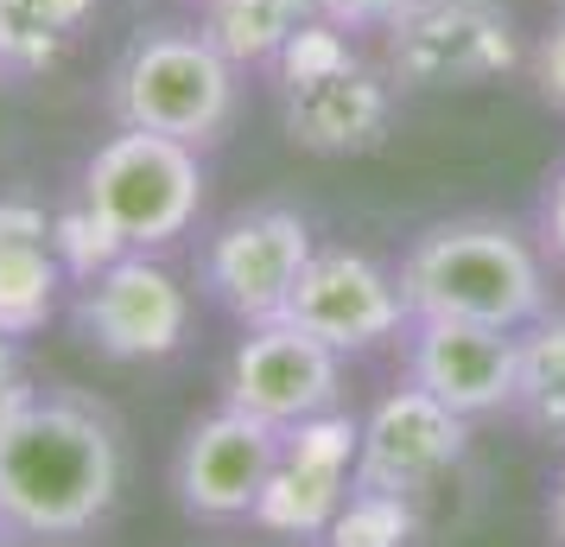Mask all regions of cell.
<instances>
[{
    "label": "cell",
    "instance_id": "cell-1",
    "mask_svg": "<svg viewBox=\"0 0 565 547\" xmlns=\"http://www.w3.org/2000/svg\"><path fill=\"white\" fill-rule=\"evenodd\" d=\"M128 484V445L108 401L71 382H26L0 408V522L26 547L89 541Z\"/></svg>",
    "mask_w": 565,
    "mask_h": 547
},
{
    "label": "cell",
    "instance_id": "cell-2",
    "mask_svg": "<svg viewBox=\"0 0 565 547\" xmlns=\"http://www.w3.org/2000/svg\"><path fill=\"white\" fill-rule=\"evenodd\" d=\"M407 318H463L495 332H527L553 306V261L534 230L509 217H445L401 255Z\"/></svg>",
    "mask_w": 565,
    "mask_h": 547
},
{
    "label": "cell",
    "instance_id": "cell-3",
    "mask_svg": "<svg viewBox=\"0 0 565 547\" xmlns=\"http://www.w3.org/2000/svg\"><path fill=\"white\" fill-rule=\"evenodd\" d=\"M242 108V64L216 52L198 20H153L121 45L108 71V115L115 128L166 134L210 154Z\"/></svg>",
    "mask_w": 565,
    "mask_h": 547
},
{
    "label": "cell",
    "instance_id": "cell-4",
    "mask_svg": "<svg viewBox=\"0 0 565 547\" xmlns=\"http://www.w3.org/2000/svg\"><path fill=\"white\" fill-rule=\"evenodd\" d=\"M274 96H280V128L299 154L362 159L387 147L401 83L387 77L382 57H362L350 32H337L331 20H311L274 57Z\"/></svg>",
    "mask_w": 565,
    "mask_h": 547
},
{
    "label": "cell",
    "instance_id": "cell-5",
    "mask_svg": "<svg viewBox=\"0 0 565 547\" xmlns=\"http://www.w3.org/2000/svg\"><path fill=\"white\" fill-rule=\"evenodd\" d=\"M204 154L166 134L115 128L83 159L77 204L96 217L115 255H166L179 249L204 210Z\"/></svg>",
    "mask_w": 565,
    "mask_h": 547
},
{
    "label": "cell",
    "instance_id": "cell-6",
    "mask_svg": "<svg viewBox=\"0 0 565 547\" xmlns=\"http://www.w3.org/2000/svg\"><path fill=\"white\" fill-rule=\"evenodd\" d=\"M382 64L401 90H477L521 64L509 0H407L382 32Z\"/></svg>",
    "mask_w": 565,
    "mask_h": 547
},
{
    "label": "cell",
    "instance_id": "cell-7",
    "mask_svg": "<svg viewBox=\"0 0 565 547\" xmlns=\"http://www.w3.org/2000/svg\"><path fill=\"white\" fill-rule=\"evenodd\" d=\"M311 223L292 204H248L230 223H216L198 255V293L210 306L248 332V325H274L286 318V299L299 287L311 261Z\"/></svg>",
    "mask_w": 565,
    "mask_h": 547
},
{
    "label": "cell",
    "instance_id": "cell-8",
    "mask_svg": "<svg viewBox=\"0 0 565 547\" xmlns=\"http://www.w3.org/2000/svg\"><path fill=\"white\" fill-rule=\"evenodd\" d=\"M71 325L115 364H159L191 338V287L159 255H115L71 281Z\"/></svg>",
    "mask_w": 565,
    "mask_h": 547
},
{
    "label": "cell",
    "instance_id": "cell-9",
    "mask_svg": "<svg viewBox=\"0 0 565 547\" xmlns=\"http://www.w3.org/2000/svg\"><path fill=\"white\" fill-rule=\"evenodd\" d=\"M286 427L248 414V408H216L191 420L179 459H172V491L191 522H255L267 477L280 465Z\"/></svg>",
    "mask_w": 565,
    "mask_h": 547
},
{
    "label": "cell",
    "instance_id": "cell-10",
    "mask_svg": "<svg viewBox=\"0 0 565 547\" xmlns=\"http://www.w3.org/2000/svg\"><path fill=\"white\" fill-rule=\"evenodd\" d=\"M286 318L318 344H331L337 357H369L413 325L401 274L362 249H311L299 287L286 299Z\"/></svg>",
    "mask_w": 565,
    "mask_h": 547
},
{
    "label": "cell",
    "instance_id": "cell-11",
    "mask_svg": "<svg viewBox=\"0 0 565 547\" xmlns=\"http://www.w3.org/2000/svg\"><path fill=\"white\" fill-rule=\"evenodd\" d=\"M337 395H343V357L311 332H299L292 318L248 325L223 376V401L274 427H306L318 414H337Z\"/></svg>",
    "mask_w": 565,
    "mask_h": 547
},
{
    "label": "cell",
    "instance_id": "cell-12",
    "mask_svg": "<svg viewBox=\"0 0 565 547\" xmlns=\"http://www.w3.org/2000/svg\"><path fill=\"white\" fill-rule=\"evenodd\" d=\"M463 433H470V420H458L445 401H433L413 382L382 395L356 433V484L350 491L401 496V503L426 496L463 459Z\"/></svg>",
    "mask_w": 565,
    "mask_h": 547
},
{
    "label": "cell",
    "instance_id": "cell-13",
    "mask_svg": "<svg viewBox=\"0 0 565 547\" xmlns=\"http://www.w3.org/2000/svg\"><path fill=\"white\" fill-rule=\"evenodd\" d=\"M521 332L463 325V318H413L407 325V382L445 401L458 420H495L514 401Z\"/></svg>",
    "mask_w": 565,
    "mask_h": 547
},
{
    "label": "cell",
    "instance_id": "cell-14",
    "mask_svg": "<svg viewBox=\"0 0 565 547\" xmlns=\"http://www.w3.org/2000/svg\"><path fill=\"white\" fill-rule=\"evenodd\" d=\"M356 420L318 414L306 427H286L280 465L267 477L255 522L274 535H324L343 509V496L356 484Z\"/></svg>",
    "mask_w": 565,
    "mask_h": 547
},
{
    "label": "cell",
    "instance_id": "cell-15",
    "mask_svg": "<svg viewBox=\"0 0 565 547\" xmlns=\"http://www.w3.org/2000/svg\"><path fill=\"white\" fill-rule=\"evenodd\" d=\"M71 293V261L39 204L0 198V338H39Z\"/></svg>",
    "mask_w": 565,
    "mask_h": 547
},
{
    "label": "cell",
    "instance_id": "cell-16",
    "mask_svg": "<svg viewBox=\"0 0 565 547\" xmlns=\"http://www.w3.org/2000/svg\"><path fill=\"white\" fill-rule=\"evenodd\" d=\"M103 0H0V77L26 83L57 71L96 27Z\"/></svg>",
    "mask_w": 565,
    "mask_h": 547
},
{
    "label": "cell",
    "instance_id": "cell-17",
    "mask_svg": "<svg viewBox=\"0 0 565 547\" xmlns=\"http://www.w3.org/2000/svg\"><path fill=\"white\" fill-rule=\"evenodd\" d=\"M318 20V0H216L198 13V27L216 39V52L242 71H274V57Z\"/></svg>",
    "mask_w": 565,
    "mask_h": 547
},
{
    "label": "cell",
    "instance_id": "cell-18",
    "mask_svg": "<svg viewBox=\"0 0 565 547\" xmlns=\"http://www.w3.org/2000/svg\"><path fill=\"white\" fill-rule=\"evenodd\" d=\"M509 420H521L534 440L565 445V313H546L521 332V369H514Z\"/></svg>",
    "mask_w": 565,
    "mask_h": 547
},
{
    "label": "cell",
    "instance_id": "cell-19",
    "mask_svg": "<svg viewBox=\"0 0 565 547\" xmlns=\"http://www.w3.org/2000/svg\"><path fill=\"white\" fill-rule=\"evenodd\" d=\"M413 503H401V496H375V491H350L343 496V509H337V522L324 528V547H401L407 541V516Z\"/></svg>",
    "mask_w": 565,
    "mask_h": 547
},
{
    "label": "cell",
    "instance_id": "cell-20",
    "mask_svg": "<svg viewBox=\"0 0 565 547\" xmlns=\"http://www.w3.org/2000/svg\"><path fill=\"white\" fill-rule=\"evenodd\" d=\"M527 64H534V90L565 115V7H559V20L540 32V45H534Z\"/></svg>",
    "mask_w": 565,
    "mask_h": 547
},
{
    "label": "cell",
    "instance_id": "cell-21",
    "mask_svg": "<svg viewBox=\"0 0 565 547\" xmlns=\"http://www.w3.org/2000/svg\"><path fill=\"white\" fill-rule=\"evenodd\" d=\"M407 0H318V20H331L337 32H387V20L401 13Z\"/></svg>",
    "mask_w": 565,
    "mask_h": 547
},
{
    "label": "cell",
    "instance_id": "cell-22",
    "mask_svg": "<svg viewBox=\"0 0 565 547\" xmlns=\"http://www.w3.org/2000/svg\"><path fill=\"white\" fill-rule=\"evenodd\" d=\"M534 235H540V249H546V261H553V274H565V166L546 179V191H540Z\"/></svg>",
    "mask_w": 565,
    "mask_h": 547
},
{
    "label": "cell",
    "instance_id": "cell-23",
    "mask_svg": "<svg viewBox=\"0 0 565 547\" xmlns=\"http://www.w3.org/2000/svg\"><path fill=\"white\" fill-rule=\"evenodd\" d=\"M546 522H553V541L565 547V465H559V484H553V509H546Z\"/></svg>",
    "mask_w": 565,
    "mask_h": 547
},
{
    "label": "cell",
    "instance_id": "cell-24",
    "mask_svg": "<svg viewBox=\"0 0 565 547\" xmlns=\"http://www.w3.org/2000/svg\"><path fill=\"white\" fill-rule=\"evenodd\" d=\"M0 547H13V528H7V522H0Z\"/></svg>",
    "mask_w": 565,
    "mask_h": 547
},
{
    "label": "cell",
    "instance_id": "cell-25",
    "mask_svg": "<svg viewBox=\"0 0 565 547\" xmlns=\"http://www.w3.org/2000/svg\"><path fill=\"white\" fill-rule=\"evenodd\" d=\"M184 7H198V13H204V7H216V0H184Z\"/></svg>",
    "mask_w": 565,
    "mask_h": 547
},
{
    "label": "cell",
    "instance_id": "cell-26",
    "mask_svg": "<svg viewBox=\"0 0 565 547\" xmlns=\"http://www.w3.org/2000/svg\"><path fill=\"white\" fill-rule=\"evenodd\" d=\"M0 83H7V77H0Z\"/></svg>",
    "mask_w": 565,
    "mask_h": 547
}]
</instances>
